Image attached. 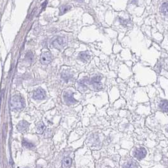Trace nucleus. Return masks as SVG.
<instances>
[{"mask_svg": "<svg viewBox=\"0 0 168 168\" xmlns=\"http://www.w3.org/2000/svg\"><path fill=\"white\" fill-rule=\"evenodd\" d=\"M101 76H94L90 79V84L93 85L95 89L99 90L102 88L101 83Z\"/></svg>", "mask_w": 168, "mask_h": 168, "instance_id": "3", "label": "nucleus"}, {"mask_svg": "<svg viewBox=\"0 0 168 168\" xmlns=\"http://www.w3.org/2000/svg\"><path fill=\"white\" fill-rule=\"evenodd\" d=\"M71 8V6L66 5H63L60 8V15H63L64 13H65L67 12Z\"/></svg>", "mask_w": 168, "mask_h": 168, "instance_id": "15", "label": "nucleus"}, {"mask_svg": "<svg viewBox=\"0 0 168 168\" xmlns=\"http://www.w3.org/2000/svg\"><path fill=\"white\" fill-rule=\"evenodd\" d=\"M147 153V152L146 149L145 148H143V147H141V148H138L136 149L134 153V156L137 159L141 160V159L145 157Z\"/></svg>", "mask_w": 168, "mask_h": 168, "instance_id": "5", "label": "nucleus"}, {"mask_svg": "<svg viewBox=\"0 0 168 168\" xmlns=\"http://www.w3.org/2000/svg\"><path fill=\"white\" fill-rule=\"evenodd\" d=\"M72 159L69 157H64L62 161V167L63 168H70L72 166Z\"/></svg>", "mask_w": 168, "mask_h": 168, "instance_id": "9", "label": "nucleus"}, {"mask_svg": "<svg viewBox=\"0 0 168 168\" xmlns=\"http://www.w3.org/2000/svg\"><path fill=\"white\" fill-rule=\"evenodd\" d=\"M159 108L162 111L166 113H168V101L167 100H163L159 104Z\"/></svg>", "mask_w": 168, "mask_h": 168, "instance_id": "10", "label": "nucleus"}, {"mask_svg": "<svg viewBox=\"0 0 168 168\" xmlns=\"http://www.w3.org/2000/svg\"><path fill=\"white\" fill-rule=\"evenodd\" d=\"M24 168H29V167H24Z\"/></svg>", "mask_w": 168, "mask_h": 168, "instance_id": "22", "label": "nucleus"}, {"mask_svg": "<svg viewBox=\"0 0 168 168\" xmlns=\"http://www.w3.org/2000/svg\"><path fill=\"white\" fill-rule=\"evenodd\" d=\"M166 130H167V132L168 133V127H167V129H166Z\"/></svg>", "mask_w": 168, "mask_h": 168, "instance_id": "21", "label": "nucleus"}, {"mask_svg": "<svg viewBox=\"0 0 168 168\" xmlns=\"http://www.w3.org/2000/svg\"><path fill=\"white\" fill-rule=\"evenodd\" d=\"M11 107L13 110L21 111L25 107L23 99L19 96H14L11 99Z\"/></svg>", "mask_w": 168, "mask_h": 168, "instance_id": "1", "label": "nucleus"}, {"mask_svg": "<svg viewBox=\"0 0 168 168\" xmlns=\"http://www.w3.org/2000/svg\"><path fill=\"white\" fill-rule=\"evenodd\" d=\"M78 84L80 85V87H81L82 88H87V84H88V80L87 78H84L83 80H82L79 82Z\"/></svg>", "mask_w": 168, "mask_h": 168, "instance_id": "19", "label": "nucleus"}, {"mask_svg": "<svg viewBox=\"0 0 168 168\" xmlns=\"http://www.w3.org/2000/svg\"><path fill=\"white\" fill-rule=\"evenodd\" d=\"M66 44V39L64 37H57L52 41L51 45L53 48L57 49L58 50H61L63 48Z\"/></svg>", "mask_w": 168, "mask_h": 168, "instance_id": "2", "label": "nucleus"}, {"mask_svg": "<svg viewBox=\"0 0 168 168\" xmlns=\"http://www.w3.org/2000/svg\"><path fill=\"white\" fill-rule=\"evenodd\" d=\"M25 60L29 62V63H32L34 60L33 53H32L31 51H29L27 52L25 55Z\"/></svg>", "mask_w": 168, "mask_h": 168, "instance_id": "17", "label": "nucleus"}, {"mask_svg": "<svg viewBox=\"0 0 168 168\" xmlns=\"http://www.w3.org/2000/svg\"><path fill=\"white\" fill-rule=\"evenodd\" d=\"M29 126V123L25 120H23L18 123L17 128L18 131L20 132H23L25 131L26 129L28 128Z\"/></svg>", "mask_w": 168, "mask_h": 168, "instance_id": "8", "label": "nucleus"}, {"mask_svg": "<svg viewBox=\"0 0 168 168\" xmlns=\"http://www.w3.org/2000/svg\"><path fill=\"white\" fill-rule=\"evenodd\" d=\"M46 126L44 125V124L42 122L39 123L38 125H37V131L38 133L39 134H42L44 131V129H45Z\"/></svg>", "mask_w": 168, "mask_h": 168, "instance_id": "16", "label": "nucleus"}, {"mask_svg": "<svg viewBox=\"0 0 168 168\" xmlns=\"http://www.w3.org/2000/svg\"><path fill=\"white\" fill-rule=\"evenodd\" d=\"M64 99L68 104H73L76 102V101L73 97V93L71 92H66L64 93Z\"/></svg>", "mask_w": 168, "mask_h": 168, "instance_id": "7", "label": "nucleus"}, {"mask_svg": "<svg viewBox=\"0 0 168 168\" xmlns=\"http://www.w3.org/2000/svg\"><path fill=\"white\" fill-rule=\"evenodd\" d=\"M76 1H77L79 3H82V2H83L84 0H76Z\"/></svg>", "mask_w": 168, "mask_h": 168, "instance_id": "20", "label": "nucleus"}, {"mask_svg": "<svg viewBox=\"0 0 168 168\" xmlns=\"http://www.w3.org/2000/svg\"><path fill=\"white\" fill-rule=\"evenodd\" d=\"M22 145L27 149H32L34 147V145L31 142H29L27 140H23L22 141Z\"/></svg>", "mask_w": 168, "mask_h": 168, "instance_id": "18", "label": "nucleus"}, {"mask_svg": "<svg viewBox=\"0 0 168 168\" xmlns=\"http://www.w3.org/2000/svg\"><path fill=\"white\" fill-rule=\"evenodd\" d=\"M40 60L41 63L43 64H48L51 63L52 61V56L49 52H43L41 55Z\"/></svg>", "mask_w": 168, "mask_h": 168, "instance_id": "4", "label": "nucleus"}, {"mask_svg": "<svg viewBox=\"0 0 168 168\" xmlns=\"http://www.w3.org/2000/svg\"><path fill=\"white\" fill-rule=\"evenodd\" d=\"M123 168H138V165L135 161H131L124 165Z\"/></svg>", "mask_w": 168, "mask_h": 168, "instance_id": "14", "label": "nucleus"}, {"mask_svg": "<svg viewBox=\"0 0 168 168\" xmlns=\"http://www.w3.org/2000/svg\"><path fill=\"white\" fill-rule=\"evenodd\" d=\"M33 98L35 100H42L46 98V93L42 88H37L35 91L33 95Z\"/></svg>", "mask_w": 168, "mask_h": 168, "instance_id": "6", "label": "nucleus"}, {"mask_svg": "<svg viewBox=\"0 0 168 168\" xmlns=\"http://www.w3.org/2000/svg\"><path fill=\"white\" fill-rule=\"evenodd\" d=\"M78 58L80 59L82 61H87L89 60L90 58V56L87 52H81L79 53Z\"/></svg>", "mask_w": 168, "mask_h": 168, "instance_id": "11", "label": "nucleus"}, {"mask_svg": "<svg viewBox=\"0 0 168 168\" xmlns=\"http://www.w3.org/2000/svg\"><path fill=\"white\" fill-rule=\"evenodd\" d=\"M61 77L63 80H64V81L68 82L72 78V75L71 74V73L70 72L65 71V72H63L62 73Z\"/></svg>", "mask_w": 168, "mask_h": 168, "instance_id": "12", "label": "nucleus"}, {"mask_svg": "<svg viewBox=\"0 0 168 168\" xmlns=\"http://www.w3.org/2000/svg\"><path fill=\"white\" fill-rule=\"evenodd\" d=\"M161 11L164 15H168V2H166L162 5L161 7Z\"/></svg>", "mask_w": 168, "mask_h": 168, "instance_id": "13", "label": "nucleus"}]
</instances>
